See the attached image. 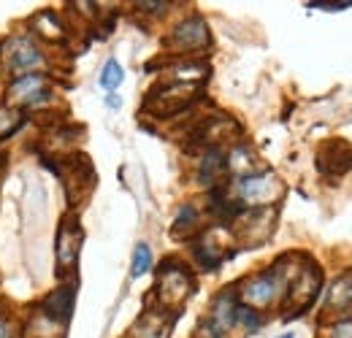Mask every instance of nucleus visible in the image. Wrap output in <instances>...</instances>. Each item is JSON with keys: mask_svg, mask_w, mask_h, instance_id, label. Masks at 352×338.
<instances>
[{"mask_svg": "<svg viewBox=\"0 0 352 338\" xmlns=\"http://www.w3.org/2000/svg\"><path fill=\"white\" fill-rule=\"evenodd\" d=\"M239 295H236V287H228L222 290L220 295L212 300V325H217L222 333L233 330V322H236V308H239Z\"/></svg>", "mask_w": 352, "mask_h": 338, "instance_id": "dca6fc26", "label": "nucleus"}, {"mask_svg": "<svg viewBox=\"0 0 352 338\" xmlns=\"http://www.w3.org/2000/svg\"><path fill=\"white\" fill-rule=\"evenodd\" d=\"M287 293V284L285 279L276 273V268H268V271H261V273H252L247 276L239 287H236V295L244 306L255 308V311H263V308H271L276 306Z\"/></svg>", "mask_w": 352, "mask_h": 338, "instance_id": "7ed1b4c3", "label": "nucleus"}, {"mask_svg": "<svg viewBox=\"0 0 352 338\" xmlns=\"http://www.w3.org/2000/svg\"><path fill=\"white\" fill-rule=\"evenodd\" d=\"M30 27H33V36H38L49 43H63L68 38V27L63 25L60 14H54L52 8H41L38 14H33Z\"/></svg>", "mask_w": 352, "mask_h": 338, "instance_id": "4468645a", "label": "nucleus"}, {"mask_svg": "<svg viewBox=\"0 0 352 338\" xmlns=\"http://www.w3.org/2000/svg\"><path fill=\"white\" fill-rule=\"evenodd\" d=\"M225 166H228L230 173H236L239 179H244V176H252L258 170V157H255V152L247 144H236L225 155Z\"/></svg>", "mask_w": 352, "mask_h": 338, "instance_id": "a211bd4d", "label": "nucleus"}, {"mask_svg": "<svg viewBox=\"0 0 352 338\" xmlns=\"http://www.w3.org/2000/svg\"><path fill=\"white\" fill-rule=\"evenodd\" d=\"M79 249H82V227H79V219L65 216L60 222L57 241H54V257H57V273L60 276L74 273V268L79 262Z\"/></svg>", "mask_w": 352, "mask_h": 338, "instance_id": "0eeeda50", "label": "nucleus"}, {"mask_svg": "<svg viewBox=\"0 0 352 338\" xmlns=\"http://www.w3.org/2000/svg\"><path fill=\"white\" fill-rule=\"evenodd\" d=\"M352 3H309V8H320V11H344Z\"/></svg>", "mask_w": 352, "mask_h": 338, "instance_id": "c85d7f7f", "label": "nucleus"}, {"mask_svg": "<svg viewBox=\"0 0 352 338\" xmlns=\"http://www.w3.org/2000/svg\"><path fill=\"white\" fill-rule=\"evenodd\" d=\"M217 233L220 230H204L201 238L192 247V254H195L198 265H204L206 271H217V265H220L222 260H225V254H228L225 252V244L217 241Z\"/></svg>", "mask_w": 352, "mask_h": 338, "instance_id": "2eb2a0df", "label": "nucleus"}, {"mask_svg": "<svg viewBox=\"0 0 352 338\" xmlns=\"http://www.w3.org/2000/svg\"><path fill=\"white\" fill-rule=\"evenodd\" d=\"M198 225H201V212H198L192 203H184V206H179V212H176L171 233H174V238H190V236L198 230Z\"/></svg>", "mask_w": 352, "mask_h": 338, "instance_id": "6ab92c4d", "label": "nucleus"}, {"mask_svg": "<svg viewBox=\"0 0 352 338\" xmlns=\"http://www.w3.org/2000/svg\"><path fill=\"white\" fill-rule=\"evenodd\" d=\"M135 8L144 11V14H166V11L171 8V3H155V0L146 3V0H144V3H135Z\"/></svg>", "mask_w": 352, "mask_h": 338, "instance_id": "bb28decb", "label": "nucleus"}, {"mask_svg": "<svg viewBox=\"0 0 352 338\" xmlns=\"http://www.w3.org/2000/svg\"><path fill=\"white\" fill-rule=\"evenodd\" d=\"M109 106H111V109H117V106H120V98H114V95H109Z\"/></svg>", "mask_w": 352, "mask_h": 338, "instance_id": "c756f323", "label": "nucleus"}, {"mask_svg": "<svg viewBox=\"0 0 352 338\" xmlns=\"http://www.w3.org/2000/svg\"><path fill=\"white\" fill-rule=\"evenodd\" d=\"M225 155H222L220 146H209L206 152H204V157L198 160V181L201 184H206V187H212V184H217L222 176H225Z\"/></svg>", "mask_w": 352, "mask_h": 338, "instance_id": "f3484780", "label": "nucleus"}, {"mask_svg": "<svg viewBox=\"0 0 352 338\" xmlns=\"http://www.w3.org/2000/svg\"><path fill=\"white\" fill-rule=\"evenodd\" d=\"M63 325H57V322H52L46 314H41L38 308L33 311V317H30V325H28V333H33L30 338H63Z\"/></svg>", "mask_w": 352, "mask_h": 338, "instance_id": "aec40b11", "label": "nucleus"}, {"mask_svg": "<svg viewBox=\"0 0 352 338\" xmlns=\"http://www.w3.org/2000/svg\"><path fill=\"white\" fill-rule=\"evenodd\" d=\"M317 168L325 176H344L352 168V146L342 138H333L328 144L320 146V155H317Z\"/></svg>", "mask_w": 352, "mask_h": 338, "instance_id": "9d476101", "label": "nucleus"}, {"mask_svg": "<svg viewBox=\"0 0 352 338\" xmlns=\"http://www.w3.org/2000/svg\"><path fill=\"white\" fill-rule=\"evenodd\" d=\"M195 338H225V333H222L217 325H212V322L206 319V322H201V325H198Z\"/></svg>", "mask_w": 352, "mask_h": 338, "instance_id": "a878e982", "label": "nucleus"}, {"mask_svg": "<svg viewBox=\"0 0 352 338\" xmlns=\"http://www.w3.org/2000/svg\"><path fill=\"white\" fill-rule=\"evenodd\" d=\"M22 122H25L22 109L0 103V141H3V138H8V135H14V133L22 127Z\"/></svg>", "mask_w": 352, "mask_h": 338, "instance_id": "412c9836", "label": "nucleus"}, {"mask_svg": "<svg viewBox=\"0 0 352 338\" xmlns=\"http://www.w3.org/2000/svg\"><path fill=\"white\" fill-rule=\"evenodd\" d=\"M8 103H14L16 109L19 106H41L52 100V89H49V79L44 74H28V76H19L8 84Z\"/></svg>", "mask_w": 352, "mask_h": 338, "instance_id": "1a4fd4ad", "label": "nucleus"}, {"mask_svg": "<svg viewBox=\"0 0 352 338\" xmlns=\"http://www.w3.org/2000/svg\"><path fill=\"white\" fill-rule=\"evenodd\" d=\"M276 222V209H250L236 216V238L247 247H261L271 238Z\"/></svg>", "mask_w": 352, "mask_h": 338, "instance_id": "423d86ee", "label": "nucleus"}, {"mask_svg": "<svg viewBox=\"0 0 352 338\" xmlns=\"http://www.w3.org/2000/svg\"><path fill=\"white\" fill-rule=\"evenodd\" d=\"M320 338H352V317L333 319L331 325H325L320 330Z\"/></svg>", "mask_w": 352, "mask_h": 338, "instance_id": "393cba45", "label": "nucleus"}, {"mask_svg": "<svg viewBox=\"0 0 352 338\" xmlns=\"http://www.w3.org/2000/svg\"><path fill=\"white\" fill-rule=\"evenodd\" d=\"M166 43H168V49H174L176 54H198V52L209 49L212 33H209V25H206L204 16L190 14L182 22H176Z\"/></svg>", "mask_w": 352, "mask_h": 338, "instance_id": "39448f33", "label": "nucleus"}, {"mask_svg": "<svg viewBox=\"0 0 352 338\" xmlns=\"http://www.w3.org/2000/svg\"><path fill=\"white\" fill-rule=\"evenodd\" d=\"M125 82V71H122V65H120V60H106V65H103V71H100V87L103 89H117V87Z\"/></svg>", "mask_w": 352, "mask_h": 338, "instance_id": "b1692460", "label": "nucleus"}, {"mask_svg": "<svg viewBox=\"0 0 352 338\" xmlns=\"http://www.w3.org/2000/svg\"><path fill=\"white\" fill-rule=\"evenodd\" d=\"M192 293H195V279L187 271V265L179 260H166L157 271V284H155V297L160 300V308L174 311Z\"/></svg>", "mask_w": 352, "mask_h": 338, "instance_id": "f03ea898", "label": "nucleus"}, {"mask_svg": "<svg viewBox=\"0 0 352 338\" xmlns=\"http://www.w3.org/2000/svg\"><path fill=\"white\" fill-rule=\"evenodd\" d=\"M171 314L168 308H146L131 328V338H168L171 336Z\"/></svg>", "mask_w": 352, "mask_h": 338, "instance_id": "ddd939ff", "label": "nucleus"}, {"mask_svg": "<svg viewBox=\"0 0 352 338\" xmlns=\"http://www.w3.org/2000/svg\"><path fill=\"white\" fill-rule=\"evenodd\" d=\"M149 268H152V249H149V244H135V249H133V262H131V276L133 279H141L144 273H149Z\"/></svg>", "mask_w": 352, "mask_h": 338, "instance_id": "5701e85b", "label": "nucleus"}, {"mask_svg": "<svg viewBox=\"0 0 352 338\" xmlns=\"http://www.w3.org/2000/svg\"><path fill=\"white\" fill-rule=\"evenodd\" d=\"M236 195H239V203H244L250 209H274V203L285 195V184L276 173L261 170V173L239 179Z\"/></svg>", "mask_w": 352, "mask_h": 338, "instance_id": "20e7f679", "label": "nucleus"}, {"mask_svg": "<svg viewBox=\"0 0 352 338\" xmlns=\"http://www.w3.org/2000/svg\"><path fill=\"white\" fill-rule=\"evenodd\" d=\"M279 338H293V333H285V336H279Z\"/></svg>", "mask_w": 352, "mask_h": 338, "instance_id": "7c9ffc66", "label": "nucleus"}, {"mask_svg": "<svg viewBox=\"0 0 352 338\" xmlns=\"http://www.w3.org/2000/svg\"><path fill=\"white\" fill-rule=\"evenodd\" d=\"M261 325H263V317H261V311H255V308H250V306L239 303L233 328H239V330H244V333H258V328H261Z\"/></svg>", "mask_w": 352, "mask_h": 338, "instance_id": "4be33fe9", "label": "nucleus"}, {"mask_svg": "<svg viewBox=\"0 0 352 338\" xmlns=\"http://www.w3.org/2000/svg\"><path fill=\"white\" fill-rule=\"evenodd\" d=\"M0 65L6 68L8 76L19 79L28 74H41V68H46V54L33 36L16 33L0 41Z\"/></svg>", "mask_w": 352, "mask_h": 338, "instance_id": "f257e3e1", "label": "nucleus"}, {"mask_svg": "<svg viewBox=\"0 0 352 338\" xmlns=\"http://www.w3.org/2000/svg\"><path fill=\"white\" fill-rule=\"evenodd\" d=\"M322 308H325V314L339 317V319L352 317V268L344 271V273H339V276L331 282V287H328V293H325Z\"/></svg>", "mask_w": 352, "mask_h": 338, "instance_id": "9b49d317", "label": "nucleus"}, {"mask_svg": "<svg viewBox=\"0 0 352 338\" xmlns=\"http://www.w3.org/2000/svg\"><path fill=\"white\" fill-rule=\"evenodd\" d=\"M74 300H76V290H74L71 284H63V287L52 290L36 308H38L41 314H46L52 322H57V325L65 328V325L71 322V314H74Z\"/></svg>", "mask_w": 352, "mask_h": 338, "instance_id": "f8f14e48", "label": "nucleus"}, {"mask_svg": "<svg viewBox=\"0 0 352 338\" xmlns=\"http://www.w3.org/2000/svg\"><path fill=\"white\" fill-rule=\"evenodd\" d=\"M0 338H19V328L6 314H0Z\"/></svg>", "mask_w": 352, "mask_h": 338, "instance_id": "cd10ccee", "label": "nucleus"}, {"mask_svg": "<svg viewBox=\"0 0 352 338\" xmlns=\"http://www.w3.org/2000/svg\"><path fill=\"white\" fill-rule=\"evenodd\" d=\"M320 284H322V273H320V268L311 262V260H304V265H301V271L293 276V282L287 284V308H293L296 314L301 311L304 314V308L311 306V300L317 297L320 293Z\"/></svg>", "mask_w": 352, "mask_h": 338, "instance_id": "6e6552de", "label": "nucleus"}]
</instances>
